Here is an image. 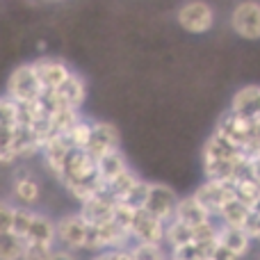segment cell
Wrapping results in <instances>:
<instances>
[{
	"label": "cell",
	"mask_w": 260,
	"mask_h": 260,
	"mask_svg": "<svg viewBox=\"0 0 260 260\" xmlns=\"http://www.w3.org/2000/svg\"><path fill=\"white\" fill-rule=\"evenodd\" d=\"M41 183L30 169H18L12 178V197L18 206L35 208L41 201Z\"/></svg>",
	"instance_id": "cell-14"
},
{
	"label": "cell",
	"mask_w": 260,
	"mask_h": 260,
	"mask_svg": "<svg viewBox=\"0 0 260 260\" xmlns=\"http://www.w3.org/2000/svg\"><path fill=\"white\" fill-rule=\"evenodd\" d=\"M231 30L244 41H260V3L242 0L231 12Z\"/></svg>",
	"instance_id": "cell-5"
},
{
	"label": "cell",
	"mask_w": 260,
	"mask_h": 260,
	"mask_svg": "<svg viewBox=\"0 0 260 260\" xmlns=\"http://www.w3.org/2000/svg\"><path fill=\"white\" fill-rule=\"evenodd\" d=\"M23 240L32 244H48V247H55V219H50L44 212L32 210L30 221H27V229L23 233Z\"/></svg>",
	"instance_id": "cell-17"
},
{
	"label": "cell",
	"mask_w": 260,
	"mask_h": 260,
	"mask_svg": "<svg viewBox=\"0 0 260 260\" xmlns=\"http://www.w3.org/2000/svg\"><path fill=\"white\" fill-rule=\"evenodd\" d=\"M169 260H171V256H169Z\"/></svg>",
	"instance_id": "cell-37"
},
{
	"label": "cell",
	"mask_w": 260,
	"mask_h": 260,
	"mask_svg": "<svg viewBox=\"0 0 260 260\" xmlns=\"http://www.w3.org/2000/svg\"><path fill=\"white\" fill-rule=\"evenodd\" d=\"M91 121H94V119H89V117H85V114H82V117L78 119L71 128H69V133L64 135V139L69 142V146L85 151L87 142H89V135H91Z\"/></svg>",
	"instance_id": "cell-27"
},
{
	"label": "cell",
	"mask_w": 260,
	"mask_h": 260,
	"mask_svg": "<svg viewBox=\"0 0 260 260\" xmlns=\"http://www.w3.org/2000/svg\"><path fill=\"white\" fill-rule=\"evenodd\" d=\"M37 3H44V5H53V3H62V0H37Z\"/></svg>",
	"instance_id": "cell-36"
},
{
	"label": "cell",
	"mask_w": 260,
	"mask_h": 260,
	"mask_svg": "<svg viewBox=\"0 0 260 260\" xmlns=\"http://www.w3.org/2000/svg\"><path fill=\"white\" fill-rule=\"evenodd\" d=\"M251 130H253V121L231 112V110H226V112L217 119V126H215V133L221 135V137H224L226 142H231L233 146H238L240 151H244V146L249 144Z\"/></svg>",
	"instance_id": "cell-10"
},
{
	"label": "cell",
	"mask_w": 260,
	"mask_h": 260,
	"mask_svg": "<svg viewBox=\"0 0 260 260\" xmlns=\"http://www.w3.org/2000/svg\"><path fill=\"white\" fill-rule=\"evenodd\" d=\"M233 197L242 201L251 212L260 210V183L249 176H240L233 180Z\"/></svg>",
	"instance_id": "cell-23"
},
{
	"label": "cell",
	"mask_w": 260,
	"mask_h": 260,
	"mask_svg": "<svg viewBox=\"0 0 260 260\" xmlns=\"http://www.w3.org/2000/svg\"><path fill=\"white\" fill-rule=\"evenodd\" d=\"M14 210H16V206H14V203L0 199V233H5V231H12Z\"/></svg>",
	"instance_id": "cell-33"
},
{
	"label": "cell",
	"mask_w": 260,
	"mask_h": 260,
	"mask_svg": "<svg viewBox=\"0 0 260 260\" xmlns=\"http://www.w3.org/2000/svg\"><path fill=\"white\" fill-rule=\"evenodd\" d=\"M253 212L249 210L247 206H244L242 201H238V199H229V201L221 206V210L217 212L215 221L219 226H231V229H244V226L249 224V219H251Z\"/></svg>",
	"instance_id": "cell-21"
},
{
	"label": "cell",
	"mask_w": 260,
	"mask_h": 260,
	"mask_svg": "<svg viewBox=\"0 0 260 260\" xmlns=\"http://www.w3.org/2000/svg\"><path fill=\"white\" fill-rule=\"evenodd\" d=\"M114 208H117V201H114L108 192H103V194H96V197H91V199H87V201L78 203V210L76 212L89 226H101V224L112 221Z\"/></svg>",
	"instance_id": "cell-13"
},
{
	"label": "cell",
	"mask_w": 260,
	"mask_h": 260,
	"mask_svg": "<svg viewBox=\"0 0 260 260\" xmlns=\"http://www.w3.org/2000/svg\"><path fill=\"white\" fill-rule=\"evenodd\" d=\"M119 146H121V133H119V128L110 121L94 119L91 121V135H89V142H87L85 151L94 160H99L101 155H105L108 151L119 148Z\"/></svg>",
	"instance_id": "cell-9"
},
{
	"label": "cell",
	"mask_w": 260,
	"mask_h": 260,
	"mask_svg": "<svg viewBox=\"0 0 260 260\" xmlns=\"http://www.w3.org/2000/svg\"><path fill=\"white\" fill-rule=\"evenodd\" d=\"M217 244H221L224 249L233 251L235 256L247 260L253 251V240L249 238V233L244 229H231V226H219L217 231Z\"/></svg>",
	"instance_id": "cell-18"
},
{
	"label": "cell",
	"mask_w": 260,
	"mask_h": 260,
	"mask_svg": "<svg viewBox=\"0 0 260 260\" xmlns=\"http://www.w3.org/2000/svg\"><path fill=\"white\" fill-rule=\"evenodd\" d=\"M0 126H16V103L0 96Z\"/></svg>",
	"instance_id": "cell-32"
},
{
	"label": "cell",
	"mask_w": 260,
	"mask_h": 260,
	"mask_svg": "<svg viewBox=\"0 0 260 260\" xmlns=\"http://www.w3.org/2000/svg\"><path fill=\"white\" fill-rule=\"evenodd\" d=\"M23 249H25V240L18 238L12 231L0 233V260H21Z\"/></svg>",
	"instance_id": "cell-28"
},
{
	"label": "cell",
	"mask_w": 260,
	"mask_h": 260,
	"mask_svg": "<svg viewBox=\"0 0 260 260\" xmlns=\"http://www.w3.org/2000/svg\"><path fill=\"white\" fill-rule=\"evenodd\" d=\"M217 14L206 0H187L176 12V23L189 35H208L215 27Z\"/></svg>",
	"instance_id": "cell-3"
},
{
	"label": "cell",
	"mask_w": 260,
	"mask_h": 260,
	"mask_svg": "<svg viewBox=\"0 0 260 260\" xmlns=\"http://www.w3.org/2000/svg\"><path fill=\"white\" fill-rule=\"evenodd\" d=\"M71 153V146L64 137L55 135V137H48L41 146L39 155H41V162H44V169L53 176L55 180H59L62 176V169H64V162H67V155Z\"/></svg>",
	"instance_id": "cell-15"
},
{
	"label": "cell",
	"mask_w": 260,
	"mask_h": 260,
	"mask_svg": "<svg viewBox=\"0 0 260 260\" xmlns=\"http://www.w3.org/2000/svg\"><path fill=\"white\" fill-rule=\"evenodd\" d=\"M130 240L142 244H165V221L155 219L146 210H135L130 221Z\"/></svg>",
	"instance_id": "cell-11"
},
{
	"label": "cell",
	"mask_w": 260,
	"mask_h": 260,
	"mask_svg": "<svg viewBox=\"0 0 260 260\" xmlns=\"http://www.w3.org/2000/svg\"><path fill=\"white\" fill-rule=\"evenodd\" d=\"M258 155H260V153H258Z\"/></svg>",
	"instance_id": "cell-38"
},
{
	"label": "cell",
	"mask_w": 260,
	"mask_h": 260,
	"mask_svg": "<svg viewBox=\"0 0 260 260\" xmlns=\"http://www.w3.org/2000/svg\"><path fill=\"white\" fill-rule=\"evenodd\" d=\"M217 242H187L169 251L171 260H210V253Z\"/></svg>",
	"instance_id": "cell-25"
},
{
	"label": "cell",
	"mask_w": 260,
	"mask_h": 260,
	"mask_svg": "<svg viewBox=\"0 0 260 260\" xmlns=\"http://www.w3.org/2000/svg\"><path fill=\"white\" fill-rule=\"evenodd\" d=\"M247 157L238 146H233L231 142H226L221 135H217L215 130L210 133V137L203 142L201 148V162H212V160H240Z\"/></svg>",
	"instance_id": "cell-19"
},
{
	"label": "cell",
	"mask_w": 260,
	"mask_h": 260,
	"mask_svg": "<svg viewBox=\"0 0 260 260\" xmlns=\"http://www.w3.org/2000/svg\"><path fill=\"white\" fill-rule=\"evenodd\" d=\"M146 192H148V180L139 178L137 185H135V187L126 194V199H123V201H119V203H126V206H130L133 210H142L144 201H146Z\"/></svg>",
	"instance_id": "cell-30"
},
{
	"label": "cell",
	"mask_w": 260,
	"mask_h": 260,
	"mask_svg": "<svg viewBox=\"0 0 260 260\" xmlns=\"http://www.w3.org/2000/svg\"><path fill=\"white\" fill-rule=\"evenodd\" d=\"M99 174L96 171V160L89 155L87 151H80V148H71V153L67 155V162H64L62 176H59L57 183L62 187H69L73 183H80V180L94 178Z\"/></svg>",
	"instance_id": "cell-8"
},
{
	"label": "cell",
	"mask_w": 260,
	"mask_h": 260,
	"mask_svg": "<svg viewBox=\"0 0 260 260\" xmlns=\"http://www.w3.org/2000/svg\"><path fill=\"white\" fill-rule=\"evenodd\" d=\"M176 201H178V194H176L174 187H169L167 183H153L148 180V192H146V201H144V208L148 215H153L160 221H169L174 217L176 210Z\"/></svg>",
	"instance_id": "cell-6"
},
{
	"label": "cell",
	"mask_w": 260,
	"mask_h": 260,
	"mask_svg": "<svg viewBox=\"0 0 260 260\" xmlns=\"http://www.w3.org/2000/svg\"><path fill=\"white\" fill-rule=\"evenodd\" d=\"M50 253H53V247H48V244L25 242V249H23V258L21 260H50Z\"/></svg>",
	"instance_id": "cell-31"
},
{
	"label": "cell",
	"mask_w": 260,
	"mask_h": 260,
	"mask_svg": "<svg viewBox=\"0 0 260 260\" xmlns=\"http://www.w3.org/2000/svg\"><path fill=\"white\" fill-rule=\"evenodd\" d=\"M32 69H35V76H37V80H39L44 94L46 91L57 89V87L73 73V69L69 67L64 59L50 57V55H41V57H37L35 62H32Z\"/></svg>",
	"instance_id": "cell-7"
},
{
	"label": "cell",
	"mask_w": 260,
	"mask_h": 260,
	"mask_svg": "<svg viewBox=\"0 0 260 260\" xmlns=\"http://www.w3.org/2000/svg\"><path fill=\"white\" fill-rule=\"evenodd\" d=\"M50 260H80L78 258V251H71V249H64V247H53V253H50Z\"/></svg>",
	"instance_id": "cell-34"
},
{
	"label": "cell",
	"mask_w": 260,
	"mask_h": 260,
	"mask_svg": "<svg viewBox=\"0 0 260 260\" xmlns=\"http://www.w3.org/2000/svg\"><path fill=\"white\" fill-rule=\"evenodd\" d=\"M231 112L240 114V117L249 119V121H258L260 119V85H244L231 99Z\"/></svg>",
	"instance_id": "cell-16"
},
{
	"label": "cell",
	"mask_w": 260,
	"mask_h": 260,
	"mask_svg": "<svg viewBox=\"0 0 260 260\" xmlns=\"http://www.w3.org/2000/svg\"><path fill=\"white\" fill-rule=\"evenodd\" d=\"M139 178H142V176H139L133 167H128V169H123L121 174L114 176V178L105 185V192H108L114 201H123V199H126V194L135 187V185H137Z\"/></svg>",
	"instance_id": "cell-24"
},
{
	"label": "cell",
	"mask_w": 260,
	"mask_h": 260,
	"mask_svg": "<svg viewBox=\"0 0 260 260\" xmlns=\"http://www.w3.org/2000/svg\"><path fill=\"white\" fill-rule=\"evenodd\" d=\"M87 94H89V89H87V80L78 71H73L71 76L57 87V89L46 91V94L41 96V101H44L46 110L55 108V105H62V108L80 110L82 112V105L87 103Z\"/></svg>",
	"instance_id": "cell-2"
},
{
	"label": "cell",
	"mask_w": 260,
	"mask_h": 260,
	"mask_svg": "<svg viewBox=\"0 0 260 260\" xmlns=\"http://www.w3.org/2000/svg\"><path fill=\"white\" fill-rule=\"evenodd\" d=\"M130 253H133V260H169V249L165 244L133 242L130 244Z\"/></svg>",
	"instance_id": "cell-29"
},
{
	"label": "cell",
	"mask_w": 260,
	"mask_h": 260,
	"mask_svg": "<svg viewBox=\"0 0 260 260\" xmlns=\"http://www.w3.org/2000/svg\"><path fill=\"white\" fill-rule=\"evenodd\" d=\"M5 96L14 103H35L44 96V89H41L39 80L35 76L32 62H23L12 69L7 85H5Z\"/></svg>",
	"instance_id": "cell-1"
},
{
	"label": "cell",
	"mask_w": 260,
	"mask_h": 260,
	"mask_svg": "<svg viewBox=\"0 0 260 260\" xmlns=\"http://www.w3.org/2000/svg\"><path fill=\"white\" fill-rule=\"evenodd\" d=\"M89 240V224L78 212H67L55 219V242L71 251H85Z\"/></svg>",
	"instance_id": "cell-4"
},
{
	"label": "cell",
	"mask_w": 260,
	"mask_h": 260,
	"mask_svg": "<svg viewBox=\"0 0 260 260\" xmlns=\"http://www.w3.org/2000/svg\"><path fill=\"white\" fill-rule=\"evenodd\" d=\"M171 219H176V221H180V224L194 229V226L203 224V221L212 219V217L208 215L206 210H203V206L192 197V194H187V197H178V201H176L174 217H171Z\"/></svg>",
	"instance_id": "cell-20"
},
{
	"label": "cell",
	"mask_w": 260,
	"mask_h": 260,
	"mask_svg": "<svg viewBox=\"0 0 260 260\" xmlns=\"http://www.w3.org/2000/svg\"><path fill=\"white\" fill-rule=\"evenodd\" d=\"M128 167H130V162H128L126 153L121 151V146L112 148V151H108L105 155H101L99 160H96V171H99V176L103 178L105 185H108L114 176L121 174L123 169H128Z\"/></svg>",
	"instance_id": "cell-22"
},
{
	"label": "cell",
	"mask_w": 260,
	"mask_h": 260,
	"mask_svg": "<svg viewBox=\"0 0 260 260\" xmlns=\"http://www.w3.org/2000/svg\"><path fill=\"white\" fill-rule=\"evenodd\" d=\"M210 260H242V258L235 256L229 249H224L221 244H215V249H212V253H210Z\"/></svg>",
	"instance_id": "cell-35"
},
{
	"label": "cell",
	"mask_w": 260,
	"mask_h": 260,
	"mask_svg": "<svg viewBox=\"0 0 260 260\" xmlns=\"http://www.w3.org/2000/svg\"><path fill=\"white\" fill-rule=\"evenodd\" d=\"M192 197L203 206V210L215 219L217 212L221 210L229 199H233V183H217V180H203L197 189L192 192Z\"/></svg>",
	"instance_id": "cell-12"
},
{
	"label": "cell",
	"mask_w": 260,
	"mask_h": 260,
	"mask_svg": "<svg viewBox=\"0 0 260 260\" xmlns=\"http://www.w3.org/2000/svg\"><path fill=\"white\" fill-rule=\"evenodd\" d=\"M194 235H192V229L176 219H169L165 224V247L169 249H176V247H183V244L192 242Z\"/></svg>",
	"instance_id": "cell-26"
}]
</instances>
